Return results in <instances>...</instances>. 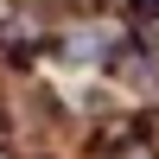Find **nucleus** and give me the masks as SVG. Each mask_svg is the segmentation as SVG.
<instances>
[{"instance_id": "obj_1", "label": "nucleus", "mask_w": 159, "mask_h": 159, "mask_svg": "<svg viewBox=\"0 0 159 159\" xmlns=\"http://www.w3.org/2000/svg\"><path fill=\"white\" fill-rule=\"evenodd\" d=\"M57 45V19H51L38 0H19V7H7L0 13V64H32L38 51H51Z\"/></svg>"}, {"instance_id": "obj_2", "label": "nucleus", "mask_w": 159, "mask_h": 159, "mask_svg": "<svg viewBox=\"0 0 159 159\" xmlns=\"http://www.w3.org/2000/svg\"><path fill=\"white\" fill-rule=\"evenodd\" d=\"M102 159H159V147H153V134H147V127H134L121 147H108Z\"/></svg>"}, {"instance_id": "obj_3", "label": "nucleus", "mask_w": 159, "mask_h": 159, "mask_svg": "<svg viewBox=\"0 0 159 159\" xmlns=\"http://www.w3.org/2000/svg\"><path fill=\"white\" fill-rule=\"evenodd\" d=\"M147 45H159V0L147 7Z\"/></svg>"}]
</instances>
